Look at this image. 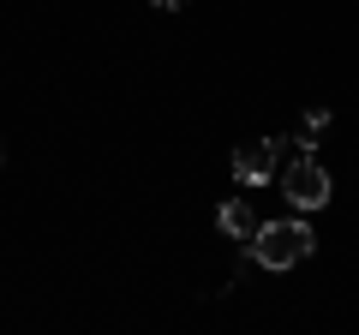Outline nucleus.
<instances>
[{
	"label": "nucleus",
	"mask_w": 359,
	"mask_h": 335,
	"mask_svg": "<svg viewBox=\"0 0 359 335\" xmlns=\"http://www.w3.org/2000/svg\"><path fill=\"white\" fill-rule=\"evenodd\" d=\"M282 192L294 210H323L330 204V174H323L318 156H294V162L282 168Z\"/></svg>",
	"instance_id": "f03ea898"
},
{
	"label": "nucleus",
	"mask_w": 359,
	"mask_h": 335,
	"mask_svg": "<svg viewBox=\"0 0 359 335\" xmlns=\"http://www.w3.org/2000/svg\"><path fill=\"white\" fill-rule=\"evenodd\" d=\"M269 174H276V144H269V138L240 144V150H233V180L257 186V180H269Z\"/></svg>",
	"instance_id": "20e7f679"
},
{
	"label": "nucleus",
	"mask_w": 359,
	"mask_h": 335,
	"mask_svg": "<svg viewBox=\"0 0 359 335\" xmlns=\"http://www.w3.org/2000/svg\"><path fill=\"white\" fill-rule=\"evenodd\" d=\"M323 132H330V114H323V108H311L306 126H299V150H311V138H323Z\"/></svg>",
	"instance_id": "39448f33"
},
{
	"label": "nucleus",
	"mask_w": 359,
	"mask_h": 335,
	"mask_svg": "<svg viewBox=\"0 0 359 335\" xmlns=\"http://www.w3.org/2000/svg\"><path fill=\"white\" fill-rule=\"evenodd\" d=\"M0 156H6V150H0Z\"/></svg>",
	"instance_id": "0eeeda50"
},
{
	"label": "nucleus",
	"mask_w": 359,
	"mask_h": 335,
	"mask_svg": "<svg viewBox=\"0 0 359 335\" xmlns=\"http://www.w3.org/2000/svg\"><path fill=\"white\" fill-rule=\"evenodd\" d=\"M216 228L228 233V240H240V245H252L257 233H264V216H257V210L245 204V198H228V204L216 210Z\"/></svg>",
	"instance_id": "7ed1b4c3"
},
{
	"label": "nucleus",
	"mask_w": 359,
	"mask_h": 335,
	"mask_svg": "<svg viewBox=\"0 0 359 335\" xmlns=\"http://www.w3.org/2000/svg\"><path fill=\"white\" fill-rule=\"evenodd\" d=\"M156 6H168V13H174V6H186V0H156Z\"/></svg>",
	"instance_id": "423d86ee"
},
{
	"label": "nucleus",
	"mask_w": 359,
	"mask_h": 335,
	"mask_svg": "<svg viewBox=\"0 0 359 335\" xmlns=\"http://www.w3.org/2000/svg\"><path fill=\"white\" fill-rule=\"evenodd\" d=\"M311 228L306 221H264V233H257L245 252H252V264H264V270H294V264L311 258Z\"/></svg>",
	"instance_id": "f257e3e1"
}]
</instances>
